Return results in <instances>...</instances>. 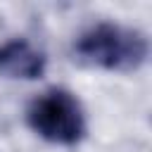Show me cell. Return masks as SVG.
I'll list each match as a JSON object with an SVG mask.
<instances>
[{"instance_id": "6da1fadb", "label": "cell", "mask_w": 152, "mask_h": 152, "mask_svg": "<svg viewBox=\"0 0 152 152\" xmlns=\"http://www.w3.org/2000/svg\"><path fill=\"white\" fill-rule=\"evenodd\" d=\"M150 55L147 36L119 21H97L74 40V59L104 71H133Z\"/></svg>"}, {"instance_id": "7a4b0ae2", "label": "cell", "mask_w": 152, "mask_h": 152, "mask_svg": "<svg viewBox=\"0 0 152 152\" xmlns=\"http://www.w3.org/2000/svg\"><path fill=\"white\" fill-rule=\"evenodd\" d=\"M26 121L43 140L76 145L86 135V112L81 100L66 88H48L26 107Z\"/></svg>"}, {"instance_id": "3957f363", "label": "cell", "mask_w": 152, "mask_h": 152, "mask_svg": "<svg viewBox=\"0 0 152 152\" xmlns=\"http://www.w3.org/2000/svg\"><path fill=\"white\" fill-rule=\"evenodd\" d=\"M45 55L26 38H12L0 45V74L10 78H40L45 74Z\"/></svg>"}]
</instances>
